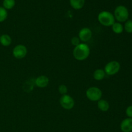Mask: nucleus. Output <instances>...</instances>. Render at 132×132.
I'll return each instance as SVG.
<instances>
[{
  "label": "nucleus",
  "instance_id": "nucleus-12",
  "mask_svg": "<svg viewBox=\"0 0 132 132\" xmlns=\"http://www.w3.org/2000/svg\"><path fill=\"white\" fill-rule=\"evenodd\" d=\"M97 107L102 112H107L110 108V104L105 99H100L97 101Z\"/></svg>",
  "mask_w": 132,
  "mask_h": 132
},
{
  "label": "nucleus",
  "instance_id": "nucleus-1",
  "mask_svg": "<svg viewBox=\"0 0 132 132\" xmlns=\"http://www.w3.org/2000/svg\"><path fill=\"white\" fill-rule=\"evenodd\" d=\"M90 54V49L88 45L85 43H81L79 45L75 46L73 50V56L76 60H85L89 57Z\"/></svg>",
  "mask_w": 132,
  "mask_h": 132
},
{
  "label": "nucleus",
  "instance_id": "nucleus-18",
  "mask_svg": "<svg viewBox=\"0 0 132 132\" xmlns=\"http://www.w3.org/2000/svg\"><path fill=\"white\" fill-rule=\"evenodd\" d=\"M124 30H125L127 33H132V20L128 19V20L125 22V26H124Z\"/></svg>",
  "mask_w": 132,
  "mask_h": 132
},
{
  "label": "nucleus",
  "instance_id": "nucleus-11",
  "mask_svg": "<svg viewBox=\"0 0 132 132\" xmlns=\"http://www.w3.org/2000/svg\"><path fill=\"white\" fill-rule=\"evenodd\" d=\"M85 0H70V5L75 10H80L84 6Z\"/></svg>",
  "mask_w": 132,
  "mask_h": 132
},
{
  "label": "nucleus",
  "instance_id": "nucleus-8",
  "mask_svg": "<svg viewBox=\"0 0 132 132\" xmlns=\"http://www.w3.org/2000/svg\"><path fill=\"white\" fill-rule=\"evenodd\" d=\"M92 37V32L90 28L88 27L81 28L79 32L78 37L79 38L80 41L82 42L85 43L90 41Z\"/></svg>",
  "mask_w": 132,
  "mask_h": 132
},
{
  "label": "nucleus",
  "instance_id": "nucleus-16",
  "mask_svg": "<svg viewBox=\"0 0 132 132\" xmlns=\"http://www.w3.org/2000/svg\"><path fill=\"white\" fill-rule=\"evenodd\" d=\"M15 0H3V7L7 10H11L15 6Z\"/></svg>",
  "mask_w": 132,
  "mask_h": 132
},
{
  "label": "nucleus",
  "instance_id": "nucleus-21",
  "mask_svg": "<svg viewBox=\"0 0 132 132\" xmlns=\"http://www.w3.org/2000/svg\"><path fill=\"white\" fill-rule=\"evenodd\" d=\"M126 114L128 118H132V105L127 107L126 109Z\"/></svg>",
  "mask_w": 132,
  "mask_h": 132
},
{
  "label": "nucleus",
  "instance_id": "nucleus-17",
  "mask_svg": "<svg viewBox=\"0 0 132 132\" xmlns=\"http://www.w3.org/2000/svg\"><path fill=\"white\" fill-rule=\"evenodd\" d=\"M8 17V12L3 6H0V23L5 21Z\"/></svg>",
  "mask_w": 132,
  "mask_h": 132
},
{
  "label": "nucleus",
  "instance_id": "nucleus-9",
  "mask_svg": "<svg viewBox=\"0 0 132 132\" xmlns=\"http://www.w3.org/2000/svg\"><path fill=\"white\" fill-rule=\"evenodd\" d=\"M49 82H50V80H49L48 77L46 76H43V75L38 76L34 80L35 85L40 88H46L48 85Z\"/></svg>",
  "mask_w": 132,
  "mask_h": 132
},
{
  "label": "nucleus",
  "instance_id": "nucleus-6",
  "mask_svg": "<svg viewBox=\"0 0 132 132\" xmlns=\"http://www.w3.org/2000/svg\"><path fill=\"white\" fill-rule=\"evenodd\" d=\"M59 103L62 108L67 110H72L75 106V101L72 96L68 94L63 95L59 99Z\"/></svg>",
  "mask_w": 132,
  "mask_h": 132
},
{
  "label": "nucleus",
  "instance_id": "nucleus-20",
  "mask_svg": "<svg viewBox=\"0 0 132 132\" xmlns=\"http://www.w3.org/2000/svg\"><path fill=\"white\" fill-rule=\"evenodd\" d=\"M71 43H72V45H73V46H74L75 47V46H77V45H79L81 43V41H80L79 38L78 37L74 36V37H73L71 39Z\"/></svg>",
  "mask_w": 132,
  "mask_h": 132
},
{
  "label": "nucleus",
  "instance_id": "nucleus-13",
  "mask_svg": "<svg viewBox=\"0 0 132 132\" xmlns=\"http://www.w3.org/2000/svg\"><path fill=\"white\" fill-rule=\"evenodd\" d=\"M0 43L3 46H9L12 43V38L9 35L3 34L0 36Z\"/></svg>",
  "mask_w": 132,
  "mask_h": 132
},
{
  "label": "nucleus",
  "instance_id": "nucleus-15",
  "mask_svg": "<svg viewBox=\"0 0 132 132\" xmlns=\"http://www.w3.org/2000/svg\"><path fill=\"white\" fill-rule=\"evenodd\" d=\"M112 29L115 34H120L122 33V32L124 31V27L121 23L115 22L113 25L112 26Z\"/></svg>",
  "mask_w": 132,
  "mask_h": 132
},
{
  "label": "nucleus",
  "instance_id": "nucleus-2",
  "mask_svg": "<svg viewBox=\"0 0 132 132\" xmlns=\"http://www.w3.org/2000/svg\"><path fill=\"white\" fill-rule=\"evenodd\" d=\"M98 21L104 27H112L115 23L116 19L113 14L109 11H101L97 16Z\"/></svg>",
  "mask_w": 132,
  "mask_h": 132
},
{
  "label": "nucleus",
  "instance_id": "nucleus-14",
  "mask_svg": "<svg viewBox=\"0 0 132 132\" xmlns=\"http://www.w3.org/2000/svg\"><path fill=\"white\" fill-rule=\"evenodd\" d=\"M105 76L106 73L104 70L100 69V68L95 70L94 72V74H93L94 79L96 80V81H101L105 77Z\"/></svg>",
  "mask_w": 132,
  "mask_h": 132
},
{
  "label": "nucleus",
  "instance_id": "nucleus-7",
  "mask_svg": "<svg viewBox=\"0 0 132 132\" xmlns=\"http://www.w3.org/2000/svg\"><path fill=\"white\" fill-rule=\"evenodd\" d=\"M27 54V48L24 45L19 44L13 48L12 55L18 59H21L25 57Z\"/></svg>",
  "mask_w": 132,
  "mask_h": 132
},
{
  "label": "nucleus",
  "instance_id": "nucleus-4",
  "mask_svg": "<svg viewBox=\"0 0 132 132\" xmlns=\"http://www.w3.org/2000/svg\"><path fill=\"white\" fill-rule=\"evenodd\" d=\"M86 97L91 101L96 102L101 99L103 92L99 88L92 86L88 88L86 92Z\"/></svg>",
  "mask_w": 132,
  "mask_h": 132
},
{
  "label": "nucleus",
  "instance_id": "nucleus-5",
  "mask_svg": "<svg viewBox=\"0 0 132 132\" xmlns=\"http://www.w3.org/2000/svg\"><path fill=\"white\" fill-rule=\"evenodd\" d=\"M121 64L117 61H112L107 63L104 67V72L108 76H113L119 72Z\"/></svg>",
  "mask_w": 132,
  "mask_h": 132
},
{
  "label": "nucleus",
  "instance_id": "nucleus-3",
  "mask_svg": "<svg viewBox=\"0 0 132 132\" xmlns=\"http://www.w3.org/2000/svg\"><path fill=\"white\" fill-rule=\"evenodd\" d=\"M113 15L119 23L126 22L129 18L128 10L124 5H119L115 9Z\"/></svg>",
  "mask_w": 132,
  "mask_h": 132
},
{
  "label": "nucleus",
  "instance_id": "nucleus-19",
  "mask_svg": "<svg viewBox=\"0 0 132 132\" xmlns=\"http://www.w3.org/2000/svg\"><path fill=\"white\" fill-rule=\"evenodd\" d=\"M58 91L59 94H61L62 95H65V94H67V92H68V88L65 85H61L58 87Z\"/></svg>",
  "mask_w": 132,
  "mask_h": 132
},
{
  "label": "nucleus",
  "instance_id": "nucleus-10",
  "mask_svg": "<svg viewBox=\"0 0 132 132\" xmlns=\"http://www.w3.org/2000/svg\"><path fill=\"white\" fill-rule=\"evenodd\" d=\"M120 128L122 132L132 131V118L125 119L121 122Z\"/></svg>",
  "mask_w": 132,
  "mask_h": 132
}]
</instances>
